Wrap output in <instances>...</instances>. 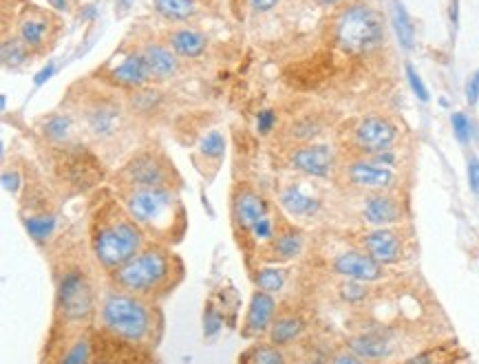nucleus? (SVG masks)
Returning a JSON list of instances; mask_svg holds the SVG:
<instances>
[{
	"instance_id": "f257e3e1",
	"label": "nucleus",
	"mask_w": 479,
	"mask_h": 364,
	"mask_svg": "<svg viewBox=\"0 0 479 364\" xmlns=\"http://www.w3.org/2000/svg\"><path fill=\"white\" fill-rule=\"evenodd\" d=\"M384 38L380 16L367 5L347 7L336 23V40L349 53H367Z\"/></svg>"
},
{
	"instance_id": "f03ea898",
	"label": "nucleus",
	"mask_w": 479,
	"mask_h": 364,
	"mask_svg": "<svg viewBox=\"0 0 479 364\" xmlns=\"http://www.w3.org/2000/svg\"><path fill=\"white\" fill-rule=\"evenodd\" d=\"M102 320L115 336L139 342L151 331V314L146 305L133 296L110 294L102 305Z\"/></svg>"
},
{
	"instance_id": "7ed1b4c3",
	"label": "nucleus",
	"mask_w": 479,
	"mask_h": 364,
	"mask_svg": "<svg viewBox=\"0 0 479 364\" xmlns=\"http://www.w3.org/2000/svg\"><path fill=\"white\" fill-rule=\"evenodd\" d=\"M168 278H171V261L161 249L142 252L115 271L117 285L137 291V294H149L153 289H159Z\"/></svg>"
},
{
	"instance_id": "20e7f679",
	"label": "nucleus",
	"mask_w": 479,
	"mask_h": 364,
	"mask_svg": "<svg viewBox=\"0 0 479 364\" xmlns=\"http://www.w3.org/2000/svg\"><path fill=\"white\" fill-rule=\"evenodd\" d=\"M142 234L128 221H117L100 228L93 236V249L98 261L108 269H120L137 257Z\"/></svg>"
},
{
	"instance_id": "39448f33",
	"label": "nucleus",
	"mask_w": 479,
	"mask_h": 364,
	"mask_svg": "<svg viewBox=\"0 0 479 364\" xmlns=\"http://www.w3.org/2000/svg\"><path fill=\"white\" fill-rule=\"evenodd\" d=\"M126 204L135 223L157 228V223L173 210L175 196L163 188H137Z\"/></svg>"
},
{
	"instance_id": "423d86ee",
	"label": "nucleus",
	"mask_w": 479,
	"mask_h": 364,
	"mask_svg": "<svg viewBox=\"0 0 479 364\" xmlns=\"http://www.w3.org/2000/svg\"><path fill=\"white\" fill-rule=\"evenodd\" d=\"M396 126L384 119V117H367L358 124L356 129V141L362 151L367 153H380V151H389L391 143L396 141Z\"/></svg>"
},
{
	"instance_id": "0eeeda50",
	"label": "nucleus",
	"mask_w": 479,
	"mask_h": 364,
	"mask_svg": "<svg viewBox=\"0 0 479 364\" xmlns=\"http://www.w3.org/2000/svg\"><path fill=\"white\" fill-rule=\"evenodd\" d=\"M60 307L69 318H82L91 312V291L78 271L64 274L60 283Z\"/></svg>"
},
{
	"instance_id": "6e6552de",
	"label": "nucleus",
	"mask_w": 479,
	"mask_h": 364,
	"mask_svg": "<svg viewBox=\"0 0 479 364\" xmlns=\"http://www.w3.org/2000/svg\"><path fill=\"white\" fill-rule=\"evenodd\" d=\"M334 269L336 274L347 276L352 281H378L382 276V263H378L369 254H360V252H345L334 261Z\"/></svg>"
},
{
	"instance_id": "1a4fd4ad",
	"label": "nucleus",
	"mask_w": 479,
	"mask_h": 364,
	"mask_svg": "<svg viewBox=\"0 0 479 364\" xmlns=\"http://www.w3.org/2000/svg\"><path fill=\"white\" fill-rule=\"evenodd\" d=\"M294 168L311 175V177H327L334 168V153L329 146H305L292 155Z\"/></svg>"
},
{
	"instance_id": "9d476101",
	"label": "nucleus",
	"mask_w": 479,
	"mask_h": 364,
	"mask_svg": "<svg viewBox=\"0 0 479 364\" xmlns=\"http://www.w3.org/2000/svg\"><path fill=\"white\" fill-rule=\"evenodd\" d=\"M349 179H352V184L360 188L382 190V188H389L396 177L389 168H380V163L356 161L349 166Z\"/></svg>"
},
{
	"instance_id": "9b49d317",
	"label": "nucleus",
	"mask_w": 479,
	"mask_h": 364,
	"mask_svg": "<svg viewBox=\"0 0 479 364\" xmlns=\"http://www.w3.org/2000/svg\"><path fill=\"white\" fill-rule=\"evenodd\" d=\"M276 303L267 294V291H256L252 296L248 318H246V336H261L267 331V327L272 324Z\"/></svg>"
},
{
	"instance_id": "f8f14e48",
	"label": "nucleus",
	"mask_w": 479,
	"mask_h": 364,
	"mask_svg": "<svg viewBox=\"0 0 479 364\" xmlns=\"http://www.w3.org/2000/svg\"><path fill=\"white\" fill-rule=\"evenodd\" d=\"M364 247L369 252V257H374L378 263H393L400 259V236L391 230H376L371 234L364 236Z\"/></svg>"
},
{
	"instance_id": "ddd939ff",
	"label": "nucleus",
	"mask_w": 479,
	"mask_h": 364,
	"mask_svg": "<svg viewBox=\"0 0 479 364\" xmlns=\"http://www.w3.org/2000/svg\"><path fill=\"white\" fill-rule=\"evenodd\" d=\"M128 177L139 188H159V184L166 179V172L153 155H139L128 163Z\"/></svg>"
},
{
	"instance_id": "4468645a",
	"label": "nucleus",
	"mask_w": 479,
	"mask_h": 364,
	"mask_svg": "<svg viewBox=\"0 0 479 364\" xmlns=\"http://www.w3.org/2000/svg\"><path fill=\"white\" fill-rule=\"evenodd\" d=\"M364 218L374 225H389V223H396L400 218V208L398 204L393 201L391 196H384V194H374L364 201Z\"/></svg>"
},
{
	"instance_id": "2eb2a0df",
	"label": "nucleus",
	"mask_w": 479,
	"mask_h": 364,
	"mask_svg": "<svg viewBox=\"0 0 479 364\" xmlns=\"http://www.w3.org/2000/svg\"><path fill=\"white\" fill-rule=\"evenodd\" d=\"M144 60H146V66H149L151 71V80H163L173 76V73L177 71V58L173 56V53L168 49H163L159 45H151L144 49Z\"/></svg>"
},
{
	"instance_id": "dca6fc26",
	"label": "nucleus",
	"mask_w": 479,
	"mask_h": 364,
	"mask_svg": "<svg viewBox=\"0 0 479 364\" xmlns=\"http://www.w3.org/2000/svg\"><path fill=\"white\" fill-rule=\"evenodd\" d=\"M349 349L367 360H380L391 353V342L380 334H362L349 340Z\"/></svg>"
},
{
	"instance_id": "f3484780",
	"label": "nucleus",
	"mask_w": 479,
	"mask_h": 364,
	"mask_svg": "<svg viewBox=\"0 0 479 364\" xmlns=\"http://www.w3.org/2000/svg\"><path fill=\"white\" fill-rule=\"evenodd\" d=\"M263 216H267V204L259 194L246 192L236 199V218L243 228H254Z\"/></svg>"
},
{
	"instance_id": "a211bd4d",
	"label": "nucleus",
	"mask_w": 479,
	"mask_h": 364,
	"mask_svg": "<svg viewBox=\"0 0 479 364\" xmlns=\"http://www.w3.org/2000/svg\"><path fill=\"white\" fill-rule=\"evenodd\" d=\"M113 78L126 86H142L144 82L151 80V71L146 66L144 56H128L115 71Z\"/></svg>"
},
{
	"instance_id": "6ab92c4d",
	"label": "nucleus",
	"mask_w": 479,
	"mask_h": 364,
	"mask_svg": "<svg viewBox=\"0 0 479 364\" xmlns=\"http://www.w3.org/2000/svg\"><path fill=\"white\" fill-rule=\"evenodd\" d=\"M171 47L183 58H197L206 49V35L195 29H179L171 35Z\"/></svg>"
},
{
	"instance_id": "aec40b11",
	"label": "nucleus",
	"mask_w": 479,
	"mask_h": 364,
	"mask_svg": "<svg viewBox=\"0 0 479 364\" xmlns=\"http://www.w3.org/2000/svg\"><path fill=\"white\" fill-rule=\"evenodd\" d=\"M281 206L289 214H294V216H309V214H314L321 208L318 199L307 196L301 188H294V186L287 188V190H283V194H281Z\"/></svg>"
},
{
	"instance_id": "412c9836",
	"label": "nucleus",
	"mask_w": 479,
	"mask_h": 364,
	"mask_svg": "<svg viewBox=\"0 0 479 364\" xmlns=\"http://www.w3.org/2000/svg\"><path fill=\"white\" fill-rule=\"evenodd\" d=\"M303 331V322L299 318H281L272 324L270 329V340L274 342V347H281V344H289L294 338H299Z\"/></svg>"
},
{
	"instance_id": "4be33fe9",
	"label": "nucleus",
	"mask_w": 479,
	"mask_h": 364,
	"mask_svg": "<svg viewBox=\"0 0 479 364\" xmlns=\"http://www.w3.org/2000/svg\"><path fill=\"white\" fill-rule=\"evenodd\" d=\"M155 9L168 20H188L195 16V0H155Z\"/></svg>"
},
{
	"instance_id": "5701e85b",
	"label": "nucleus",
	"mask_w": 479,
	"mask_h": 364,
	"mask_svg": "<svg viewBox=\"0 0 479 364\" xmlns=\"http://www.w3.org/2000/svg\"><path fill=\"white\" fill-rule=\"evenodd\" d=\"M393 29L398 33V40L404 49H411L413 40H415V31L411 25V18L407 13V9L402 7L400 0H393Z\"/></svg>"
},
{
	"instance_id": "b1692460",
	"label": "nucleus",
	"mask_w": 479,
	"mask_h": 364,
	"mask_svg": "<svg viewBox=\"0 0 479 364\" xmlns=\"http://www.w3.org/2000/svg\"><path fill=\"white\" fill-rule=\"evenodd\" d=\"M47 20L45 18H25L21 23V40L27 45V47H33L38 49L45 45V38H47Z\"/></svg>"
},
{
	"instance_id": "393cba45",
	"label": "nucleus",
	"mask_w": 479,
	"mask_h": 364,
	"mask_svg": "<svg viewBox=\"0 0 479 364\" xmlns=\"http://www.w3.org/2000/svg\"><path fill=\"white\" fill-rule=\"evenodd\" d=\"M254 283L261 291H267V294H276V291H281L283 285H285V271L279 269V267H265V269H259V274L254 276Z\"/></svg>"
},
{
	"instance_id": "a878e982",
	"label": "nucleus",
	"mask_w": 479,
	"mask_h": 364,
	"mask_svg": "<svg viewBox=\"0 0 479 364\" xmlns=\"http://www.w3.org/2000/svg\"><path fill=\"white\" fill-rule=\"evenodd\" d=\"M301 249H303V239L296 232L281 234L279 239L274 241V254L279 259H294V257H299Z\"/></svg>"
},
{
	"instance_id": "bb28decb",
	"label": "nucleus",
	"mask_w": 479,
	"mask_h": 364,
	"mask_svg": "<svg viewBox=\"0 0 479 364\" xmlns=\"http://www.w3.org/2000/svg\"><path fill=\"white\" fill-rule=\"evenodd\" d=\"M88 122H91V129H93L98 135H106L115 129L117 124V111L115 108H106V106H100L96 108L93 113H88Z\"/></svg>"
},
{
	"instance_id": "cd10ccee",
	"label": "nucleus",
	"mask_w": 479,
	"mask_h": 364,
	"mask_svg": "<svg viewBox=\"0 0 479 364\" xmlns=\"http://www.w3.org/2000/svg\"><path fill=\"white\" fill-rule=\"evenodd\" d=\"M243 360L246 364H285L283 353L276 347H252Z\"/></svg>"
},
{
	"instance_id": "c85d7f7f",
	"label": "nucleus",
	"mask_w": 479,
	"mask_h": 364,
	"mask_svg": "<svg viewBox=\"0 0 479 364\" xmlns=\"http://www.w3.org/2000/svg\"><path fill=\"white\" fill-rule=\"evenodd\" d=\"M25 228L29 236H33L35 241H45L55 230V218L53 216H29L25 221Z\"/></svg>"
},
{
	"instance_id": "c756f323",
	"label": "nucleus",
	"mask_w": 479,
	"mask_h": 364,
	"mask_svg": "<svg viewBox=\"0 0 479 364\" xmlns=\"http://www.w3.org/2000/svg\"><path fill=\"white\" fill-rule=\"evenodd\" d=\"M29 47L23 40H5L3 42V62L5 66H21L27 60Z\"/></svg>"
},
{
	"instance_id": "7c9ffc66",
	"label": "nucleus",
	"mask_w": 479,
	"mask_h": 364,
	"mask_svg": "<svg viewBox=\"0 0 479 364\" xmlns=\"http://www.w3.org/2000/svg\"><path fill=\"white\" fill-rule=\"evenodd\" d=\"M199 148H201V153L208 155V157H221V155H224V151H226V139L219 131H210L204 139H201Z\"/></svg>"
},
{
	"instance_id": "2f4dec72",
	"label": "nucleus",
	"mask_w": 479,
	"mask_h": 364,
	"mask_svg": "<svg viewBox=\"0 0 479 364\" xmlns=\"http://www.w3.org/2000/svg\"><path fill=\"white\" fill-rule=\"evenodd\" d=\"M69 131H71V122H69V117H64V115H55V117H51V119L47 122V126H45V133H47L51 139H55V141L67 139V137H69Z\"/></svg>"
},
{
	"instance_id": "473e14b6",
	"label": "nucleus",
	"mask_w": 479,
	"mask_h": 364,
	"mask_svg": "<svg viewBox=\"0 0 479 364\" xmlns=\"http://www.w3.org/2000/svg\"><path fill=\"white\" fill-rule=\"evenodd\" d=\"M453 362V353L446 349H433L427 353H420L415 358H411L407 364H451Z\"/></svg>"
},
{
	"instance_id": "72a5a7b5",
	"label": "nucleus",
	"mask_w": 479,
	"mask_h": 364,
	"mask_svg": "<svg viewBox=\"0 0 479 364\" xmlns=\"http://www.w3.org/2000/svg\"><path fill=\"white\" fill-rule=\"evenodd\" d=\"M88 353H91V344H88V340H78V342H76V347H73V349L64 356L62 364H86V362H88Z\"/></svg>"
},
{
	"instance_id": "f704fd0d",
	"label": "nucleus",
	"mask_w": 479,
	"mask_h": 364,
	"mask_svg": "<svg viewBox=\"0 0 479 364\" xmlns=\"http://www.w3.org/2000/svg\"><path fill=\"white\" fill-rule=\"evenodd\" d=\"M221 324H224V318H221V314L217 312L212 305H208L206 307V314H204V334L208 338H212L221 329Z\"/></svg>"
},
{
	"instance_id": "c9c22d12",
	"label": "nucleus",
	"mask_w": 479,
	"mask_h": 364,
	"mask_svg": "<svg viewBox=\"0 0 479 364\" xmlns=\"http://www.w3.org/2000/svg\"><path fill=\"white\" fill-rule=\"evenodd\" d=\"M451 122H453L455 137L462 141V143H466L471 139V122H468V117L464 113H453Z\"/></svg>"
},
{
	"instance_id": "e433bc0d",
	"label": "nucleus",
	"mask_w": 479,
	"mask_h": 364,
	"mask_svg": "<svg viewBox=\"0 0 479 364\" xmlns=\"http://www.w3.org/2000/svg\"><path fill=\"white\" fill-rule=\"evenodd\" d=\"M407 78H409V84L413 88V93L422 100V102H429V90L425 86V82L420 80V76L415 73V69L411 64H407Z\"/></svg>"
},
{
	"instance_id": "4c0bfd02",
	"label": "nucleus",
	"mask_w": 479,
	"mask_h": 364,
	"mask_svg": "<svg viewBox=\"0 0 479 364\" xmlns=\"http://www.w3.org/2000/svg\"><path fill=\"white\" fill-rule=\"evenodd\" d=\"M364 287L360 285V281H352V283H347V285H342V298L345 300H349V303H356V300H362L364 298Z\"/></svg>"
},
{
	"instance_id": "58836bf2",
	"label": "nucleus",
	"mask_w": 479,
	"mask_h": 364,
	"mask_svg": "<svg viewBox=\"0 0 479 364\" xmlns=\"http://www.w3.org/2000/svg\"><path fill=\"white\" fill-rule=\"evenodd\" d=\"M252 232H254L256 236H259V239L267 241V239H272V236H274V225H272V221H270L267 216H263L259 223H254Z\"/></svg>"
},
{
	"instance_id": "ea45409f",
	"label": "nucleus",
	"mask_w": 479,
	"mask_h": 364,
	"mask_svg": "<svg viewBox=\"0 0 479 364\" xmlns=\"http://www.w3.org/2000/svg\"><path fill=\"white\" fill-rule=\"evenodd\" d=\"M274 122H276L274 113L272 111H263V113H259V117H256V129H259L261 135H267L274 129Z\"/></svg>"
},
{
	"instance_id": "a19ab883",
	"label": "nucleus",
	"mask_w": 479,
	"mask_h": 364,
	"mask_svg": "<svg viewBox=\"0 0 479 364\" xmlns=\"http://www.w3.org/2000/svg\"><path fill=\"white\" fill-rule=\"evenodd\" d=\"M468 184H471V190L479 194V159L477 157L468 159Z\"/></svg>"
},
{
	"instance_id": "79ce46f5",
	"label": "nucleus",
	"mask_w": 479,
	"mask_h": 364,
	"mask_svg": "<svg viewBox=\"0 0 479 364\" xmlns=\"http://www.w3.org/2000/svg\"><path fill=\"white\" fill-rule=\"evenodd\" d=\"M477 98H479V69L473 73V78L466 84V100H468V104H475Z\"/></svg>"
},
{
	"instance_id": "37998d69",
	"label": "nucleus",
	"mask_w": 479,
	"mask_h": 364,
	"mask_svg": "<svg viewBox=\"0 0 479 364\" xmlns=\"http://www.w3.org/2000/svg\"><path fill=\"white\" fill-rule=\"evenodd\" d=\"M3 186L7 192H16L18 186H21V177H18V172H3Z\"/></svg>"
},
{
	"instance_id": "c03bdc74",
	"label": "nucleus",
	"mask_w": 479,
	"mask_h": 364,
	"mask_svg": "<svg viewBox=\"0 0 479 364\" xmlns=\"http://www.w3.org/2000/svg\"><path fill=\"white\" fill-rule=\"evenodd\" d=\"M250 5L256 11H272L276 5H279V0H250Z\"/></svg>"
},
{
	"instance_id": "a18cd8bd",
	"label": "nucleus",
	"mask_w": 479,
	"mask_h": 364,
	"mask_svg": "<svg viewBox=\"0 0 479 364\" xmlns=\"http://www.w3.org/2000/svg\"><path fill=\"white\" fill-rule=\"evenodd\" d=\"M376 163H382V166H393V163H396V157H393L391 148H389V151H380V153H376Z\"/></svg>"
},
{
	"instance_id": "49530a36",
	"label": "nucleus",
	"mask_w": 479,
	"mask_h": 364,
	"mask_svg": "<svg viewBox=\"0 0 479 364\" xmlns=\"http://www.w3.org/2000/svg\"><path fill=\"white\" fill-rule=\"evenodd\" d=\"M53 71H55V66H53V64H47L42 71L35 73V84H38V86H40V84H45V82L53 76Z\"/></svg>"
},
{
	"instance_id": "de8ad7c7",
	"label": "nucleus",
	"mask_w": 479,
	"mask_h": 364,
	"mask_svg": "<svg viewBox=\"0 0 479 364\" xmlns=\"http://www.w3.org/2000/svg\"><path fill=\"white\" fill-rule=\"evenodd\" d=\"M334 364H362V362H360L356 356H347V353H342V356H336Z\"/></svg>"
},
{
	"instance_id": "09e8293b",
	"label": "nucleus",
	"mask_w": 479,
	"mask_h": 364,
	"mask_svg": "<svg viewBox=\"0 0 479 364\" xmlns=\"http://www.w3.org/2000/svg\"><path fill=\"white\" fill-rule=\"evenodd\" d=\"M49 3H51L53 9H58V11H64L67 9V0H49Z\"/></svg>"
},
{
	"instance_id": "8fccbe9b",
	"label": "nucleus",
	"mask_w": 479,
	"mask_h": 364,
	"mask_svg": "<svg viewBox=\"0 0 479 364\" xmlns=\"http://www.w3.org/2000/svg\"><path fill=\"white\" fill-rule=\"evenodd\" d=\"M321 5H327V7H331V5H338L340 0H318Z\"/></svg>"
},
{
	"instance_id": "3c124183",
	"label": "nucleus",
	"mask_w": 479,
	"mask_h": 364,
	"mask_svg": "<svg viewBox=\"0 0 479 364\" xmlns=\"http://www.w3.org/2000/svg\"><path fill=\"white\" fill-rule=\"evenodd\" d=\"M117 5H120L122 9H128V5H131V0H117Z\"/></svg>"
},
{
	"instance_id": "603ef678",
	"label": "nucleus",
	"mask_w": 479,
	"mask_h": 364,
	"mask_svg": "<svg viewBox=\"0 0 479 364\" xmlns=\"http://www.w3.org/2000/svg\"><path fill=\"white\" fill-rule=\"evenodd\" d=\"M307 364H321V362H307Z\"/></svg>"
}]
</instances>
